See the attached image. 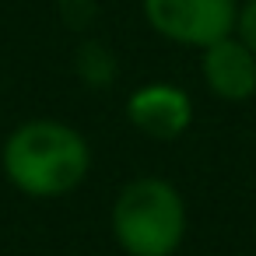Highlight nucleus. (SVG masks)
Returning a JSON list of instances; mask_svg holds the SVG:
<instances>
[{"instance_id":"obj_3","label":"nucleus","mask_w":256,"mask_h":256,"mask_svg":"<svg viewBox=\"0 0 256 256\" xmlns=\"http://www.w3.org/2000/svg\"><path fill=\"white\" fill-rule=\"evenodd\" d=\"M148 25L179 46H214L232 36L238 0H144Z\"/></svg>"},{"instance_id":"obj_6","label":"nucleus","mask_w":256,"mask_h":256,"mask_svg":"<svg viewBox=\"0 0 256 256\" xmlns=\"http://www.w3.org/2000/svg\"><path fill=\"white\" fill-rule=\"evenodd\" d=\"M78 74L88 81V84H109L112 74H116V64H112V53L102 46V42H84L81 53H78Z\"/></svg>"},{"instance_id":"obj_7","label":"nucleus","mask_w":256,"mask_h":256,"mask_svg":"<svg viewBox=\"0 0 256 256\" xmlns=\"http://www.w3.org/2000/svg\"><path fill=\"white\" fill-rule=\"evenodd\" d=\"M56 4H60L64 22L74 25V28H84L92 22V14H95V0H56Z\"/></svg>"},{"instance_id":"obj_4","label":"nucleus","mask_w":256,"mask_h":256,"mask_svg":"<svg viewBox=\"0 0 256 256\" xmlns=\"http://www.w3.org/2000/svg\"><path fill=\"white\" fill-rule=\"evenodd\" d=\"M126 116L140 134L154 140H176L193 120V102L176 84H144L130 95Z\"/></svg>"},{"instance_id":"obj_8","label":"nucleus","mask_w":256,"mask_h":256,"mask_svg":"<svg viewBox=\"0 0 256 256\" xmlns=\"http://www.w3.org/2000/svg\"><path fill=\"white\" fill-rule=\"evenodd\" d=\"M235 28H238V39L256 53V0H246V4L238 8V22H235Z\"/></svg>"},{"instance_id":"obj_5","label":"nucleus","mask_w":256,"mask_h":256,"mask_svg":"<svg viewBox=\"0 0 256 256\" xmlns=\"http://www.w3.org/2000/svg\"><path fill=\"white\" fill-rule=\"evenodd\" d=\"M204 81L218 98L242 102L256 95V53L242 39H221L204 50Z\"/></svg>"},{"instance_id":"obj_2","label":"nucleus","mask_w":256,"mask_h":256,"mask_svg":"<svg viewBox=\"0 0 256 256\" xmlns=\"http://www.w3.org/2000/svg\"><path fill=\"white\" fill-rule=\"evenodd\" d=\"M112 232L130 256H172L186 235L182 196L165 179H134L116 196Z\"/></svg>"},{"instance_id":"obj_1","label":"nucleus","mask_w":256,"mask_h":256,"mask_svg":"<svg viewBox=\"0 0 256 256\" xmlns=\"http://www.w3.org/2000/svg\"><path fill=\"white\" fill-rule=\"evenodd\" d=\"M84 137L56 120H32L18 126L4 144V172L28 196L70 193L88 172Z\"/></svg>"}]
</instances>
